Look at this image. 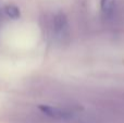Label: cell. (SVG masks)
<instances>
[{
	"instance_id": "obj_4",
	"label": "cell",
	"mask_w": 124,
	"mask_h": 123,
	"mask_svg": "<svg viewBox=\"0 0 124 123\" xmlns=\"http://www.w3.org/2000/svg\"><path fill=\"white\" fill-rule=\"evenodd\" d=\"M4 12H6V14L8 15L9 17H11V19H19L20 15H21V12H20V9L17 8L16 6H14V4H9V6H7L6 8H4Z\"/></svg>"
},
{
	"instance_id": "obj_3",
	"label": "cell",
	"mask_w": 124,
	"mask_h": 123,
	"mask_svg": "<svg viewBox=\"0 0 124 123\" xmlns=\"http://www.w3.org/2000/svg\"><path fill=\"white\" fill-rule=\"evenodd\" d=\"M116 0H100V8L101 11L106 15H111L113 13Z\"/></svg>"
},
{
	"instance_id": "obj_1",
	"label": "cell",
	"mask_w": 124,
	"mask_h": 123,
	"mask_svg": "<svg viewBox=\"0 0 124 123\" xmlns=\"http://www.w3.org/2000/svg\"><path fill=\"white\" fill-rule=\"evenodd\" d=\"M54 31L56 36L65 37L69 35V23L68 17L63 12H58L54 17Z\"/></svg>"
},
{
	"instance_id": "obj_2",
	"label": "cell",
	"mask_w": 124,
	"mask_h": 123,
	"mask_svg": "<svg viewBox=\"0 0 124 123\" xmlns=\"http://www.w3.org/2000/svg\"><path fill=\"white\" fill-rule=\"evenodd\" d=\"M38 108H39V110H40L43 113H45L46 115L52 118V119H57V120L69 119V118L71 117V115H72L70 111L65 110V109L48 106V105H39Z\"/></svg>"
}]
</instances>
